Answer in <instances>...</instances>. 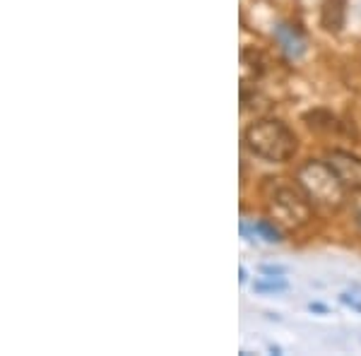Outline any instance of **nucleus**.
Segmentation results:
<instances>
[{
	"instance_id": "nucleus-11",
	"label": "nucleus",
	"mask_w": 361,
	"mask_h": 356,
	"mask_svg": "<svg viewBox=\"0 0 361 356\" xmlns=\"http://www.w3.org/2000/svg\"><path fill=\"white\" fill-rule=\"evenodd\" d=\"M265 274H270V277H282L284 274V267H277V265H265L263 267Z\"/></svg>"
},
{
	"instance_id": "nucleus-5",
	"label": "nucleus",
	"mask_w": 361,
	"mask_h": 356,
	"mask_svg": "<svg viewBox=\"0 0 361 356\" xmlns=\"http://www.w3.org/2000/svg\"><path fill=\"white\" fill-rule=\"evenodd\" d=\"M349 0H323L320 3V27L330 34H340L347 22Z\"/></svg>"
},
{
	"instance_id": "nucleus-1",
	"label": "nucleus",
	"mask_w": 361,
	"mask_h": 356,
	"mask_svg": "<svg viewBox=\"0 0 361 356\" xmlns=\"http://www.w3.org/2000/svg\"><path fill=\"white\" fill-rule=\"evenodd\" d=\"M243 142L250 149V154L270 161V164H284L299 149V140H296L294 130L277 118H263L250 123L243 133Z\"/></svg>"
},
{
	"instance_id": "nucleus-9",
	"label": "nucleus",
	"mask_w": 361,
	"mask_h": 356,
	"mask_svg": "<svg viewBox=\"0 0 361 356\" xmlns=\"http://www.w3.org/2000/svg\"><path fill=\"white\" fill-rule=\"evenodd\" d=\"M255 233H260V236L265 238V241H282V236H279V231L275 229V224H270V221H258V224L253 226Z\"/></svg>"
},
{
	"instance_id": "nucleus-12",
	"label": "nucleus",
	"mask_w": 361,
	"mask_h": 356,
	"mask_svg": "<svg viewBox=\"0 0 361 356\" xmlns=\"http://www.w3.org/2000/svg\"><path fill=\"white\" fill-rule=\"evenodd\" d=\"M342 301H345L347 306H352V308H357V311H361V301H357V299H354V296L342 294Z\"/></svg>"
},
{
	"instance_id": "nucleus-2",
	"label": "nucleus",
	"mask_w": 361,
	"mask_h": 356,
	"mask_svg": "<svg viewBox=\"0 0 361 356\" xmlns=\"http://www.w3.org/2000/svg\"><path fill=\"white\" fill-rule=\"evenodd\" d=\"M265 205L275 224L284 229H299L308 224L313 212V202L308 200L299 183H289L287 178H270L265 183Z\"/></svg>"
},
{
	"instance_id": "nucleus-4",
	"label": "nucleus",
	"mask_w": 361,
	"mask_h": 356,
	"mask_svg": "<svg viewBox=\"0 0 361 356\" xmlns=\"http://www.w3.org/2000/svg\"><path fill=\"white\" fill-rule=\"evenodd\" d=\"M325 161H328L330 168L337 173L340 183L345 185L347 190L361 192V156L352 154V152H345V149H330Z\"/></svg>"
},
{
	"instance_id": "nucleus-6",
	"label": "nucleus",
	"mask_w": 361,
	"mask_h": 356,
	"mask_svg": "<svg viewBox=\"0 0 361 356\" xmlns=\"http://www.w3.org/2000/svg\"><path fill=\"white\" fill-rule=\"evenodd\" d=\"M275 39L279 42V46L284 49V54L292 56V58H299L304 56L306 51V39L301 37V32L292 25H279L275 29Z\"/></svg>"
},
{
	"instance_id": "nucleus-7",
	"label": "nucleus",
	"mask_w": 361,
	"mask_h": 356,
	"mask_svg": "<svg viewBox=\"0 0 361 356\" xmlns=\"http://www.w3.org/2000/svg\"><path fill=\"white\" fill-rule=\"evenodd\" d=\"M265 73V58L255 49L241 51V85H248L250 80H258Z\"/></svg>"
},
{
	"instance_id": "nucleus-10",
	"label": "nucleus",
	"mask_w": 361,
	"mask_h": 356,
	"mask_svg": "<svg viewBox=\"0 0 361 356\" xmlns=\"http://www.w3.org/2000/svg\"><path fill=\"white\" fill-rule=\"evenodd\" d=\"M255 289H258V291H284V289H287V282L275 277V282H258V284H255Z\"/></svg>"
},
{
	"instance_id": "nucleus-13",
	"label": "nucleus",
	"mask_w": 361,
	"mask_h": 356,
	"mask_svg": "<svg viewBox=\"0 0 361 356\" xmlns=\"http://www.w3.org/2000/svg\"><path fill=\"white\" fill-rule=\"evenodd\" d=\"M359 221H361V214H359Z\"/></svg>"
},
{
	"instance_id": "nucleus-3",
	"label": "nucleus",
	"mask_w": 361,
	"mask_h": 356,
	"mask_svg": "<svg viewBox=\"0 0 361 356\" xmlns=\"http://www.w3.org/2000/svg\"><path fill=\"white\" fill-rule=\"evenodd\" d=\"M296 183L304 188L308 200L313 207H320L325 212H335L345 202V185L340 183L337 173L330 168L328 161L308 159L306 164L299 166L296 171Z\"/></svg>"
},
{
	"instance_id": "nucleus-8",
	"label": "nucleus",
	"mask_w": 361,
	"mask_h": 356,
	"mask_svg": "<svg viewBox=\"0 0 361 356\" xmlns=\"http://www.w3.org/2000/svg\"><path fill=\"white\" fill-rule=\"evenodd\" d=\"M304 121H306V125L311 128V130H318V133H340L342 130L340 118L330 113V111H325V109L306 111Z\"/></svg>"
}]
</instances>
